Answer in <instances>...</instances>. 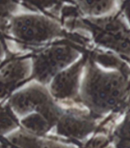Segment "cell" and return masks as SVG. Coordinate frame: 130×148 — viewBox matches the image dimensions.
I'll return each mask as SVG.
<instances>
[{
    "label": "cell",
    "instance_id": "obj_1",
    "mask_svg": "<svg viewBox=\"0 0 130 148\" xmlns=\"http://www.w3.org/2000/svg\"><path fill=\"white\" fill-rule=\"evenodd\" d=\"M104 71L96 67L89 70L84 87L83 97L86 104L97 113H106L116 108L126 99L130 88L126 72Z\"/></svg>",
    "mask_w": 130,
    "mask_h": 148
},
{
    "label": "cell",
    "instance_id": "obj_2",
    "mask_svg": "<svg viewBox=\"0 0 130 148\" xmlns=\"http://www.w3.org/2000/svg\"><path fill=\"white\" fill-rule=\"evenodd\" d=\"M79 24L91 30L99 44L130 58V30L120 11L80 19Z\"/></svg>",
    "mask_w": 130,
    "mask_h": 148
},
{
    "label": "cell",
    "instance_id": "obj_3",
    "mask_svg": "<svg viewBox=\"0 0 130 148\" xmlns=\"http://www.w3.org/2000/svg\"><path fill=\"white\" fill-rule=\"evenodd\" d=\"M11 28L16 37L37 42L57 36L61 31L55 22L44 16L33 15L20 16L12 18Z\"/></svg>",
    "mask_w": 130,
    "mask_h": 148
},
{
    "label": "cell",
    "instance_id": "obj_4",
    "mask_svg": "<svg viewBox=\"0 0 130 148\" xmlns=\"http://www.w3.org/2000/svg\"><path fill=\"white\" fill-rule=\"evenodd\" d=\"M73 49L67 46L55 47L38 57L35 64V72L38 79L48 80L59 69L72 62L76 56Z\"/></svg>",
    "mask_w": 130,
    "mask_h": 148
},
{
    "label": "cell",
    "instance_id": "obj_5",
    "mask_svg": "<svg viewBox=\"0 0 130 148\" xmlns=\"http://www.w3.org/2000/svg\"><path fill=\"white\" fill-rule=\"evenodd\" d=\"M46 93L39 89H30L20 93L12 98V104L16 111L24 113L37 108L41 111L51 104Z\"/></svg>",
    "mask_w": 130,
    "mask_h": 148
},
{
    "label": "cell",
    "instance_id": "obj_6",
    "mask_svg": "<svg viewBox=\"0 0 130 148\" xmlns=\"http://www.w3.org/2000/svg\"><path fill=\"white\" fill-rule=\"evenodd\" d=\"M82 65L83 62H79L56 77L52 84L54 95L57 97H68L75 95Z\"/></svg>",
    "mask_w": 130,
    "mask_h": 148
},
{
    "label": "cell",
    "instance_id": "obj_7",
    "mask_svg": "<svg viewBox=\"0 0 130 148\" xmlns=\"http://www.w3.org/2000/svg\"><path fill=\"white\" fill-rule=\"evenodd\" d=\"M94 128V122L91 117L82 114H71L61 120L59 129L61 133L76 137H84Z\"/></svg>",
    "mask_w": 130,
    "mask_h": 148
},
{
    "label": "cell",
    "instance_id": "obj_8",
    "mask_svg": "<svg viewBox=\"0 0 130 148\" xmlns=\"http://www.w3.org/2000/svg\"><path fill=\"white\" fill-rule=\"evenodd\" d=\"M27 66L23 62H15L9 64L0 73V97L18 85L27 74Z\"/></svg>",
    "mask_w": 130,
    "mask_h": 148
},
{
    "label": "cell",
    "instance_id": "obj_9",
    "mask_svg": "<svg viewBox=\"0 0 130 148\" xmlns=\"http://www.w3.org/2000/svg\"><path fill=\"white\" fill-rule=\"evenodd\" d=\"M119 0H74L79 10L90 17H101L114 12Z\"/></svg>",
    "mask_w": 130,
    "mask_h": 148
},
{
    "label": "cell",
    "instance_id": "obj_10",
    "mask_svg": "<svg viewBox=\"0 0 130 148\" xmlns=\"http://www.w3.org/2000/svg\"><path fill=\"white\" fill-rule=\"evenodd\" d=\"M64 0H22L26 8L34 11H41L46 13H57L62 6Z\"/></svg>",
    "mask_w": 130,
    "mask_h": 148
},
{
    "label": "cell",
    "instance_id": "obj_11",
    "mask_svg": "<svg viewBox=\"0 0 130 148\" xmlns=\"http://www.w3.org/2000/svg\"><path fill=\"white\" fill-rule=\"evenodd\" d=\"M116 148H130V111L113 136Z\"/></svg>",
    "mask_w": 130,
    "mask_h": 148
},
{
    "label": "cell",
    "instance_id": "obj_12",
    "mask_svg": "<svg viewBox=\"0 0 130 148\" xmlns=\"http://www.w3.org/2000/svg\"><path fill=\"white\" fill-rule=\"evenodd\" d=\"M22 0H0V25L3 26Z\"/></svg>",
    "mask_w": 130,
    "mask_h": 148
},
{
    "label": "cell",
    "instance_id": "obj_13",
    "mask_svg": "<svg viewBox=\"0 0 130 148\" xmlns=\"http://www.w3.org/2000/svg\"><path fill=\"white\" fill-rule=\"evenodd\" d=\"M13 117L6 109L0 108V133L8 131L16 126Z\"/></svg>",
    "mask_w": 130,
    "mask_h": 148
},
{
    "label": "cell",
    "instance_id": "obj_14",
    "mask_svg": "<svg viewBox=\"0 0 130 148\" xmlns=\"http://www.w3.org/2000/svg\"><path fill=\"white\" fill-rule=\"evenodd\" d=\"M119 2V11L130 25V0H119L118 2Z\"/></svg>",
    "mask_w": 130,
    "mask_h": 148
},
{
    "label": "cell",
    "instance_id": "obj_15",
    "mask_svg": "<svg viewBox=\"0 0 130 148\" xmlns=\"http://www.w3.org/2000/svg\"><path fill=\"white\" fill-rule=\"evenodd\" d=\"M2 48L1 46V45H0V58L2 56Z\"/></svg>",
    "mask_w": 130,
    "mask_h": 148
}]
</instances>
